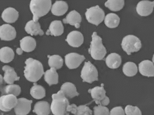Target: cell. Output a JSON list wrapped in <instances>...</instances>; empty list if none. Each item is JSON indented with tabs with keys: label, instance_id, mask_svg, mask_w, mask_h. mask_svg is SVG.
<instances>
[{
	"label": "cell",
	"instance_id": "1",
	"mask_svg": "<svg viewBox=\"0 0 154 115\" xmlns=\"http://www.w3.org/2000/svg\"><path fill=\"white\" fill-rule=\"evenodd\" d=\"M25 63L26 65L24 71V76L28 81L36 82L44 74L43 65L39 61L29 58Z\"/></svg>",
	"mask_w": 154,
	"mask_h": 115
},
{
	"label": "cell",
	"instance_id": "2",
	"mask_svg": "<svg viewBox=\"0 0 154 115\" xmlns=\"http://www.w3.org/2000/svg\"><path fill=\"white\" fill-rule=\"evenodd\" d=\"M52 101L51 106L52 113L54 115H69L67 111V108L70 104L67 98L62 90L57 93L53 94Z\"/></svg>",
	"mask_w": 154,
	"mask_h": 115
},
{
	"label": "cell",
	"instance_id": "3",
	"mask_svg": "<svg viewBox=\"0 0 154 115\" xmlns=\"http://www.w3.org/2000/svg\"><path fill=\"white\" fill-rule=\"evenodd\" d=\"M51 0H31L30 8L33 15L34 21L37 22L40 17L46 15L51 9Z\"/></svg>",
	"mask_w": 154,
	"mask_h": 115
},
{
	"label": "cell",
	"instance_id": "4",
	"mask_svg": "<svg viewBox=\"0 0 154 115\" xmlns=\"http://www.w3.org/2000/svg\"><path fill=\"white\" fill-rule=\"evenodd\" d=\"M92 41L88 52L93 59L96 60L103 59L107 54L106 48L103 46L102 39L94 32L92 35Z\"/></svg>",
	"mask_w": 154,
	"mask_h": 115
},
{
	"label": "cell",
	"instance_id": "5",
	"mask_svg": "<svg viewBox=\"0 0 154 115\" xmlns=\"http://www.w3.org/2000/svg\"><path fill=\"white\" fill-rule=\"evenodd\" d=\"M121 46L124 51L128 55L131 53L139 51L142 47L140 39L133 35H128L124 37L121 43Z\"/></svg>",
	"mask_w": 154,
	"mask_h": 115
},
{
	"label": "cell",
	"instance_id": "6",
	"mask_svg": "<svg viewBox=\"0 0 154 115\" xmlns=\"http://www.w3.org/2000/svg\"><path fill=\"white\" fill-rule=\"evenodd\" d=\"M85 14L88 22L97 26L102 23L105 18L104 12L99 5L87 9Z\"/></svg>",
	"mask_w": 154,
	"mask_h": 115
},
{
	"label": "cell",
	"instance_id": "7",
	"mask_svg": "<svg viewBox=\"0 0 154 115\" xmlns=\"http://www.w3.org/2000/svg\"><path fill=\"white\" fill-rule=\"evenodd\" d=\"M81 77L83 82L91 84L98 80V73L94 66L90 61L85 62L81 71Z\"/></svg>",
	"mask_w": 154,
	"mask_h": 115
},
{
	"label": "cell",
	"instance_id": "8",
	"mask_svg": "<svg viewBox=\"0 0 154 115\" xmlns=\"http://www.w3.org/2000/svg\"><path fill=\"white\" fill-rule=\"evenodd\" d=\"M88 92L91 94L92 98L97 104L106 106L110 102L109 98L106 95V92L103 84H101L100 87L97 86L89 89Z\"/></svg>",
	"mask_w": 154,
	"mask_h": 115
},
{
	"label": "cell",
	"instance_id": "9",
	"mask_svg": "<svg viewBox=\"0 0 154 115\" xmlns=\"http://www.w3.org/2000/svg\"><path fill=\"white\" fill-rule=\"evenodd\" d=\"M17 101V97L12 94L2 95L0 98V109L3 112L10 111L15 107Z\"/></svg>",
	"mask_w": 154,
	"mask_h": 115
},
{
	"label": "cell",
	"instance_id": "10",
	"mask_svg": "<svg viewBox=\"0 0 154 115\" xmlns=\"http://www.w3.org/2000/svg\"><path fill=\"white\" fill-rule=\"evenodd\" d=\"M85 59V58L84 56L76 53H69L65 56L66 66L71 69L78 68Z\"/></svg>",
	"mask_w": 154,
	"mask_h": 115
},
{
	"label": "cell",
	"instance_id": "11",
	"mask_svg": "<svg viewBox=\"0 0 154 115\" xmlns=\"http://www.w3.org/2000/svg\"><path fill=\"white\" fill-rule=\"evenodd\" d=\"M33 101L25 98L18 99L17 103L14 108L16 115H26L29 113L31 110V105Z\"/></svg>",
	"mask_w": 154,
	"mask_h": 115
},
{
	"label": "cell",
	"instance_id": "12",
	"mask_svg": "<svg viewBox=\"0 0 154 115\" xmlns=\"http://www.w3.org/2000/svg\"><path fill=\"white\" fill-rule=\"evenodd\" d=\"M154 2L143 1L139 2L137 5L136 10L138 14L141 16H147L153 12Z\"/></svg>",
	"mask_w": 154,
	"mask_h": 115
},
{
	"label": "cell",
	"instance_id": "13",
	"mask_svg": "<svg viewBox=\"0 0 154 115\" xmlns=\"http://www.w3.org/2000/svg\"><path fill=\"white\" fill-rule=\"evenodd\" d=\"M17 36L15 28L9 24H4L0 27L1 40L9 41L14 39Z\"/></svg>",
	"mask_w": 154,
	"mask_h": 115
},
{
	"label": "cell",
	"instance_id": "14",
	"mask_svg": "<svg viewBox=\"0 0 154 115\" xmlns=\"http://www.w3.org/2000/svg\"><path fill=\"white\" fill-rule=\"evenodd\" d=\"M66 41L71 46L78 48L83 44L84 38L83 34L80 32L74 31L68 34Z\"/></svg>",
	"mask_w": 154,
	"mask_h": 115
},
{
	"label": "cell",
	"instance_id": "15",
	"mask_svg": "<svg viewBox=\"0 0 154 115\" xmlns=\"http://www.w3.org/2000/svg\"><path fill=\"white\" fill-rule=\"evenodd\" d=\"M139 70L141 74L144 76H154V64L150 61L145 60L141 61L139 64Z\"/></svg>",
	"mask_w": 154,
	"mask_h": 115
},
{
	"label": "cell",
	"instance_id": "16",
	"mask_svg": "<svg viewBox=\"0 0 154 115\" xmlns=\"http://www.w3.org/2000/svg\"><path fill=\"white\" fill-rule=\"evenodd\" d=\"M2 70L5 72L3 79L5 83L9 84H13L15 81L19 80L20 77L17 76L14 68L8 65L4 66Z\"/></svg>",
	"mask_w": 154,
	"mask_h": 115
},
{
	"label": "cell",
	"instance_id": "17",
	"mask_svg": "<svg viewBox=\"0 0 154 115\" xmlns=\"http://www.w3.org/2000/svg\"><path fill=\"white\" fill-rule=\"evenodd\" d=\"M82 21V17L80 14L76 11H72L69 13L66 17L63 19L64 23L69 24L74 26L76 28L80 27V23Z\"/></svg>",
	"mask_w": 154,
	"mask_h": 115
},
{
	"label": "cell",
	"instance_id": "18",
	"mask_svg": "<svg viewBox=\"0 0 154 115\" xmlns=\"http://www.w3.org/2000/svg\"><path fill=\"white\" fill-rule=\"evenodd\" d=\"M19 16V12L17 10L13 8L9 7L3 11L2 17L5 22L13 23L17 21Z\"/></svg>",
	"mask_w": 154,
	"mask_h": 115
},
{
	"label": "cell",
	"instance_id": "19",
	"mask_svg": "<svg viewBox=\"0 0 154 115\" xmlns=\"http://www.w3.org/2000/svg\"><path fill=\"white\" fill-rule=\"evenodd\" d=\"M25 30L28 34L32 36L38 35L42 36L44 35V32L41 29L39 23L38 21L35 22L33 20H30L26 23Z\"/></svg>",
	"mask_w": 154,
	"mask_h": 115
},
{
	"label": "cell",
	"instance_id": "20",
	"mask_svg": "<svg viewBox=\"0 0 154 115\" xmlns=\"http://www.w3.org/2000/svg\"><path fill=\"white\" fill-rule=\"evenodd\" d=\"M64 29L63 24L60 20H54L50 24L49 28L46 32V35L55 36L61 35L63 33Z\"/></svg>",
	"mask_w": 154,
	"mask_h": 115
},
{
	"label": "cell",
	"instance_id": "21",
	"mask_svg": "<svg viewBox=\"0 0 154 115\" xmlns=\"http://www.w3.org/2000/svg\"><path fill=\"white\" fill-rule=\"evenodd\" d=\"M35 39L30 36H26L20 40V45L24 51L29 52L33 51L36 47Z\"/></svg>",
	"mask_w": 154,
	"mask_h": 115
},
{
	"label": "cell",
	"instance_id": "22",
	"mask_svg": "<svg viewBox=\"0 0 154 115\" xmlns=\"http://www.w3.org/2000/svg\"><path fill=\"white\" fill-rule=\"evenodd\" d=\"M68 9L67 3L63 1H56L52 5L51 12L54 15L62 16L65 14Z\"/></svg>",
	"mask_w": 154,
	"mask_h": 115
},
{
	"label": "cell",
	"instance_id": "23",
	"mask_svg": "<svg viewBox=\"0 0 154 115\" xmlns=\"http://www.w3.org/2000/svg\"><path fill=\"white\" fill-rule=\"evenodd\" d=\"M67 111L70 112L75 115H92V110L88 106L85 105L77 106L73 104L69 105L67 108Z\"/></svg>",
	"mask_w": 154,
	"mask_h": 115
},
{
	"label": "cell",
	"instance_id": "24",
	"mask_svg": "<svg viewBox=\"0 0 154 115\" xmlns=\"http://www.w3.org/2000/svg\"><path fill=\"white\" fill-rule=\"evenodd\" d=\"M107 66L112 69L118 68L122 63L121 56L117 53H112L109 54L105 60Z\"/></svg>",
	"mask_w": 154,
	"mask_h": 115
},
{
	"label": "cell",
	"instance_id": "25",
	"mask_svg": "<svg viewBox=\"0 0 154 115\" xmlns=\"http://www.w3.org/2000/svg\"><path fill=\"white\" fill-rule=\"evenodd\" d=\"M50 105L47 101H39L35 104L33 112L39 115H49L51 112Z\"/></svg>",
	"mask_w": 154,
	"mask_h": 115
},
{
	"label": "cell",
	"instance_id": "26",
	"mask_svg": "<svg viewBox=\"0 0 154 115\" xmlns=\"http://www.w3.org/2000/svg\"><path fill=\"white\" fill-rule=\"evenodd\" d=\"M60 90L63 91L67 98H72L79 95L75 85L70 82L63 83L61 87Z\"/></svg>",
	"mask_w": 154,
	"mask_h": 115
},
{
	"label": "cell",
	"instance_id": "27",
	"mask_svg": "<svg viewBox=\"0 0 154 115\" xmlns=\"http://www.w3.org/2000/svg\"><path fill=\"white\" fill-rule=\"evenodd\" d=\"M14 53L13 49L5 47L0 50V60L4 63H9L14 58Z\"/></svg>",
	"mask_w": 154,
	"mask_h": 115
},
{
	"label": "cell",
	"instance_id": "28",
	"mask_svg": "<svg viewBox=\"0 0 154 115\" xmlns=\"http://www.w3.org/2000/svg\"><path fill=\"white\" fill-rule=\"evenodd\" d=\"M59 76L56 69L51 68L44 73V79L49 86L57 84L58 83Z\"/></svg>",
	"mask_w": 154,
	"mask_h": 115
},
{
	"label": "cell",
	"instance_id": "29",
	"mask_svg": "<svg viewBox=\"0 0 154 115\" xmlns=\"http://www.w3.org/2000/svg\"><path fill=\"white\" fill-rule=\"evenodd\" d=\"M1 91L2 95L12 94L17 97L21 93V89L18 85L12 84L1 87Z\"/></svg>",
	"mask_w": 154,
	"mask_h": 115
},
{
	"label": "cell",
	"instance_id": "30",
	"mask_svg": "<svg viewBox=\"0 0 154 115\" xmlns=\"http://www.w3.org/2000/svg\"><path fill=\"white\" fill-rule=\"evenodd\" d=\"M120 18L118 15L111 13L107 14L104 18V23L107 27L110 28L117 27L119 25Z\"/></svg>",
	"mask_w": 154,
	"mask_h": 115
},
{
	"label": "cell",
	"instance_id": "31",
	"mask_svg": "<svg viewBox=\"0 0 154 115\" xmlns=\"http://www.w3.org/2000/svg\"><path fill=\"white\" fill-rule=\"evenodd\" d=\"M30 93L35 99L39 100L45 97L46 90L42 86L35 82L30 89Z\"/></svg>",
	"mask_w": 154,
	"mask_h": 115
},
{
	"label": "cell",
	"instance_id": "32",
	"mask_svg": "<svg viewBox=\"0 0 154 115\" xmlns=\"http://www.w3.org/2000/svg\"><path fill=\"white\" fill-rule=\"evenodd\" d=\"M48 64L51 68L56 70L61 68L63 66V60L62 58L58 55H48Z\"/></svg>",
	"mask_w": 154,
	"mask_h": 115
},
{
	"label": "cell",
	"instance_id": "33",
	"mask_svg": "<svg viewBox=\"0 0 154 115\" xmlns=\"http://www.w3.org/2000/svg\"><path fill=\"white\" fill-rule=\"evenodd\" d=\"M137 67L136 64L132 62L125 63L123 67V71L124 74L128 77H132L136 75Z\"/></svg>",
	"mask_w": 154,
	"mask_h": 115
},
{
	"label": "cell",
	"instance_id": "34",
	"mask_svg": "<svg viewBox=\"0 0 154 115\" xmlns=\"http://www.w3.org/2000/svg\"><path fill=\"white\" fill-rule=\"evenodd\" d=\"M125 5L124 0H108L105 3V6L113 11H118L122 9Z\"/></svg>",
	"mask_w": 154,
	"mask_h": 115
},
{
	"label": "cell",
	"instance_id": "35",
	"mask_svg": "<svg viewBox=\"0 0 154 115\" xmlns=\"http://www.w3.org/2000/svg\"><path fill=\"white\" fill-rule=\"evenodd\" d=\"M125 114L128 115L142 114L140 110L137 107L130 105H128L125 107Z\"/></svg>",
	"mask_w": 154,
	"mask_h": 115
},
{
	"label": "cell",
	"instance_id": "36",
	"mask_svg": "<svg viewBox=\"0 0 154 115\" xmlns=\"http://www.w3.org/2000/svg\"><path fill=\"white\" fill-rule=\"evenodd\" d=\"M94 115H109V109L106 107L101 105L95 106L94 108Z\"/></svg>",
	"mask_w": 154,
	"mask_h": 115
},
{
	"label": "cell",
	"instance_id": "37",
	"mask_svg": "<svg viewBox=\"0 0 154 115\" xmlns=\"http://www.w3.org/2000/svg\"><path fill=\"white\" fill-rule=\"evenodd\" d=\"M110 115H125V111L121 106L112 108L110 112Z\"/></svg>",
	"mask_w": 154,
	"mask_h": 115
},
{
	"label": "cell",
	"instance_id": "38",
	"mask_svg": "<svg viewBox=\"0 0 154 115\" xmlns=\"http://www.w3.org/2000/svg\"><path fill=\"white\" fill-rule=\"evenodd\" d=\"M16 52L19 55H21L23 53V50L21 48H18L16 50Z\"/></svg>",
	"mask_w": 154,
	"mask_h": 115
},
{
	"label": "cell",
	"instance_id": "39",
	"mask_svg": "<svg viewBox=\"0 0 154 115\" xmlns=\"http://www.w3.org/2000/svg\"><path fill=\"white\" fill-rule=\"evenodd\" d=\"M153 63L154 62V56H153Z\"/></svg>",
	"mask_w": 154,
	"mask_h": 115
}]
</instances>
